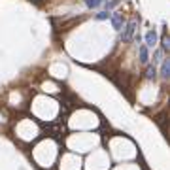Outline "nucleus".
<instances>
[{"label": "nucleus", "mask_w": 170, "mask_h": 170, "mask_svg": "<svg viewBox=\"0 0 170 170\" xmlns=\"http://www.w3.org/2000/svg\"><path fill=\"white\" fill-rule=\"evenodd\" d=\"M119 2H121V0H112V2H106V10H112L113 6H117Z\"/></svg>", "instance_id": "obj_9"}, {"label": "nucleus", "mask_w": 170, "mask_h": 170, "mask_svg": "<svg viewBox=\"0 0 170 170\" xmlns=\"http://www.w3.org/2000/svg\"><path fill=\"white\" fill-rule=\"evenodd\" d=\"M138 53H140V62H142V65H147V61H150V55H147V47H146V46H140Z\"/></svg>", "instance_id": "obj_5"}, {"label": "nucleus", "mask_w": 170, "mask_h": 170, "mask_svg": "<svg viewBox=\"0 0 170 170\" xmlns=\"http://www.w3.org/2000/svg\"><path fill=\"white\" fill-rule=\"evenodd\" d=\"M104 0H85V4L89 6V8H96V6H100Z\"/></svg>", "instance_id": "obj_7"}, {"label": "nucleus", "mask_w": 170, "mask_h": 170, "mask_svg": "<svg viewBox=\"0 0 170 170\" xmlns=\"http://www.w3.org/2000/svg\"><path fill=\"white\" fill-rule=\"evenodd\" d=\"M161 76L165 77V80L170 77V61L168 59H165V61H162V65H161Z\"/></svg>", "instance_id": "obj_4"}, {"label": "nucleus", "mask_w": 170, "mask_h": 170, "mask_svg": "<svg viewBox=\"0 0 170 170\" xmlns=\"http://www.w3.org/2000/svg\"><path fill=\"white\" fill-rule=\"evenodd\" d=\"M112 25L115 30H121L123 28V15L121 13H112Z\"/></svg>", "instance_id": "obj_3"}, {"label": "nucleus", "mask_w": 170, "mask_h": 170, "mask_svg": "<svg viewBox=\"0 0 170 170\" xmlns=\"http://www.w3.org/2000/svg\"><path fill=\"white\" fill-rule=\"evenodd\" d=\"M134 32H136V21H129V25L125 27V30H123V34H121V40H123V42L132 40Z\"/></svg>", "instance_id": "obj_1"}, {"label": "nucleus", "mask_w": 170, "mask_h": 170, "mask_svg": "<svg viewBox=\"0 0 170 170\" xmlns=\"http://www.w3.org/2000/svg\"><path fill=\"white\" fill-rule=\"evenodd\" d=\"M162 49H165V51H168V47H170V40H168V36H162Z\"/></svg>", "instance_id": "obj_8"}, {"label": "nucleus", "mask_w": 170, "mask_h": 170, "mask_svg": "<svg viewBox=\"0 0 170 170\" xmlns=\"http://www.w3.org/2000/svg\"><path fill=\"white\" fill-rule=\"evenodd\" d=\"M108 17H110V13H108V11H100V13H96V19H100V21H102V19H108Z\"/></svg>", "instance_id": "obj_10"}, {"label": "nucleus", "mask_w": 170, "mask_h": 170, "mask_svg": "<svg viewBox=\"0 0 170 170\" xmlns=\"http://www.w3.org/2000/svg\"><path fill=\"white\" fill-rule=\"evenodd\" d=\"M155 76H157V70H155V66H147L146 77H147V80H155Z\"/></svg>", "instance_id": "obj_6"}, {"label": "nucleus", "mask_w": 170, "mask_h": 170, "mask_svg": "<svg viewBox=\"0 0 170 170\" xmlns=\"http://www.w3.org/2000/svg\"><path fill=\"white\" fill-rule=\"evenodd\" d=\"M161 61V51H157L155 53V59H153V62H159Z\"/></svg>", "instance_id": "obj_11"}, {"label": "nucleus", "mask_w": 170, "mask_h": 170, "mask_svg": "<svg viewBox=\"0 0 170 170\" xmlns=\"http://www.w3.org/2000/svg\"><path fill=\"white\" fill-rule=\"evenodd\" d=\"M157 44V32L155 30H147L146 32V47H153Z\"/></svg>", "instance_id": "obj_2"}]
</instances>
